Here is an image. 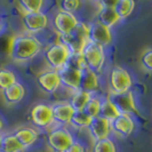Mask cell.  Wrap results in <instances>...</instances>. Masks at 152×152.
Listing matches in <instances>:
<instances>
[{"instance_id":"obj_24","label":"cell","mask_w":152,"mask_h":152,"mask_svg":"<svg viewBox=\"0 0 152 152\" xmlns=\"http://www.w3.org/2000/svg\"><path fill=\"white\" fill-rule=\"evenodd\" d=\"M118 114H119V112L117 111V109L113 107V104L109 101L107 96L101 99V107H99V117L105 119L107 121H111V120H113Z\"/></svg>"},{"instance_id":"obj_33","label":"cell","mask_w":152,"mask_h":152,"mask_svg":"<svg viewBox=\"0 0 152 152\" xmlns=\"http://www.w3.org/2000/svg\"><path fill=\"white\" fill-rule=\"evenodd\" d=\"M2 127H4V122H2L1 118H0V132H1V129H2Z\"/></svg>"},{"instance_id":"obj_21","label":"cell","mask_w":152,"mask_h":152,"mask_svg":"<svg viewBox=\"0 0 152 152\" xmlns=\"http://www.w3.org/2000/svg\"><path fill=\"white\" fill-rule=\"evenodd\" d=\"M91 94L78 89V91L71 93L68 103L73 109V111H83L86 104L88 103V101L91 99Z\"/></svg>"},{"instance_id":"obj_28","label":"cell","mask_w":152,"mask_h":152,"mask_svg":"<svg viewBox=\"0 0 152 152\" xmlns=\"http://www.w3.org/2000/svg\"><path fill=\"white\" fill-rule=\"evenodd\" d=\"M99 107H101V97H97L95 95H91V99L84 107V113H86L91 119L99 117Z\"/></svg>"},{"instance_id":"obj_10","label":"cell","mask_w":152,"mask_h":152,"mask_svg":"<svg viewBox=\"0 0 152 152\" xmlns=\"http://www.w3.org/2000/svg\"><path fill=\"white\" fill-rule=\"evenodd\" d=\"M87 39H88V41L94 42V44L104 48L111 44L112 33H111L110 29L93 21L87 25Z\"/></svg>"},{"instance_id":"obj_19","label":"cell","mask_w":152,"mask_h":152,"mask_svg":"<svg viewBox=\"0 0 152 152\" xmlns=\"http://www.w3.org/2000/svg\"><path fill=\"white\" fill-rule=\"evenodd\" d=\"M12 134L24 150L34 144L39 137V133L37 132V129L28 126H20Z\"/></svg>"},{"instance_id":"obj_27","label":"cell","mask_w":152,"mask_h":152,"mask_svg":"<svg viewBox=\"0 0 152 152\" xmlns=\"http://www.w3.org/2000/svg\"><path fill=\"white\" fill-rule=\"evenodd\" d=\"M91 152H117V149L113 141L110 137H107L96 142H93Z\"/></svg>"},{"instance_id":"obj_31","label":"cell","mask_w":152,"mask_h":152,"mask_svg":"<svg viewBox=\"0 0 152 152\" xmlns=\"http://www.w3.org/2000/svg\"><path fill=\"white\" fill-rule=\"evenodd\" d=\"M141 64L145 71L150 72L152 70V50L148 48L145 52H143L142 57H141Z\"/></svg>"},{"instance_id":"obj_22","label":"cell","mask_w":152,"mask_h":152,"mask_svg":"<svg viewBox=\"0 0 152 152\" xmlns=\"http://www.w3.org/2000/svg\"><path fill=\"white\" fill-rule=\"evenodd\" d=\"M112 6L119 20H126L133 13L135 8V2L133 0H118L112 4Z\"/></svg>"},{"instance_id":"obj_32","label":"cell","mask_w":152,"mask_h":152,"mask_svg":"<svg viewBox=\"0 0 152 152\" xmlns=\"http://www.w3.org/2000/svg\"><path fill=\"white\" fill-rule=\"evenodd\" d=\"M63 152H86V148L80 142L73 141V143L70 145L68 149H65Z\"/></svg>"},{"instance_id":"obj_29","label":"cell","mask_w":152,"mask_h":152,"mask_svg":"<svg viewBox=\"0 0 152 152\" xmlns=\"http://www.w3.org/2000/svg\"><path fill=\"white\" fill-rule=\"evenodd\" d=\"M15 83H17L16 76L12 70L6 68L0 69V91H2L4 89H6L7 87L12 86Z\"/></svg>"},{"instance_id":"obj_1","label":"cell","mask_w":152,"mask_h":152,"mask_svg":"<svg viewBox=\"0 0 152 152\" xmlns=\"http://www.w3.org/2000/svg\"><path fill=\"white\" fill-rule=\"evenodd\" d=\"M42 49V44L34 36L21 33L14 36L9 42V57L14 62L23 63L36 57Z\"/></svg>"},{"instance_id":"obj_9","label":"cell","mask_w":152,"mask_h":152,"mask_svg":"<svg viewBox=\"0 0 152 152\" xmlns=\"http://www.w3.org/2000/svg\"><path fill=\"white\" fill-rule=\"evenodd\" d=\"M109 101L113 104V107L117 109L119 114H128L136 111V105H135V99L132 91H126V93H119V94H113L109 93L107 95Z\"/></svg>"},{"instance_id":"obj_15","label":"cell","mask_w":152,"mask_h":152,"mask_svg":"<svg viewBox=\"0 0 152 152\" xmlns=\"http://www.w3.org/2000/svg\"><path fill=\"white\" fill-rule=\"evenodd\" d=\"M73 112H75L73 109L68 102H58L52 105L53 121L57 127L69 126V122L71 120Z\"/></svg>"},{"instance_id":"obj_4","label":"cell","mask_w":152,"mask_h":152,"mask_svg":"<svg viewBox=\"0 0 152 152\" xmlns=\"http://www.w3.org/2000/svg\"><path fill=\"white\" fill-rule=\"evenodd\" d=\"M109 93L119 94L129 91L133 86V79L129 72L121 66H113L107 76Z\"/></svg>"},{"instance_id":"obj_16","label":"cell","mask_w":152,"mask_h":152,"mask_svg":"<svg viewBox=\"0 0 152 152\" xmlns=\"http://www.w3.org/2000/svg\"><path fill=\"white\" fill-rule=\"evenodd\" d=\"M87 130H88V134L91 137L93 142L107 138L111 133L110 132V121H107L101 117L93 118L89 126L87 127Z\"/></svg>"},{"instance_id":"obj_20","label":"cell","mask_w":152,"mask_h":152,"mask_svg":"<svg viewBox=\"0 0 152 152\" xmlns=\"http://www.w3.org/2000/svg\"><path fill=\"white\" fill-rule=\"evenodd\" d=\"M2 97L5 99V102L7 104H17L23 99L24 95H25V88L21 83H15L12 86L7 87L6 89L1 91Z\"/></svg>"},{"instance_id":"obj_2","label":"cell","mask_w":152,"mask_h":152,"mask_svg":"<svg viewBox=\"0 0 152 152\" xmlns=\"http://www.w3.org/2000/svg\"><path fill=\"white\" fill-rule=\"evenodd\" d=\"M80 56L83 58L85 66L99 75L105 62L104 48L87 40L80 52Z\"/></svg>"},{"instance_id":"obj_7","label":"cell","mask_w":152,"mask_h":152,"mask_svg":"<svg viewBox=\"0 0 152 152\" xmlns=\"http://www.w3.org/2000/svg\"><path fill=\"white\" fill-rule=\"evenodd\" d=\"M73 136L65 127H55L47 135V144L54 152H63L73 143Z\"/></svg>"},{"instance_id":"obj_23","label":"cell","mask_w":152,"mask_h":152,"mask_svg":"<svg viewBox=\"0 0 152 152\" xmlns=\"http://www.w3.org/2000/svg\"><path fill=\"white\" fill-rule=\"evenodd\" d=\"M21 144L16 141L13 134L0 135V152H23Z\"/></svg>"},{"instance_id":"obj_30","label":"cell","mask_w":152,"mask_h":152,"mask_svg":"<svg viewBox=\"0 0 152 152\" xmlns=\"http://www.w3.org/2000/svg\"><path fill=\"white\" fill-rule=\"evenodd\" d=\"M80 6V2L78 0H62L58 2V7L61 12L69 13V14H75V12L78 10Z\"/></svg>"},{"instance_id":"obj_18","label":"cell","mask_w":152,"mask_h":152,"mask_svg":"<svg viewBox=\"0 0 152 152\" xmlns=\"http://www.w3.org/2000/svg\"><path fill=\"white\" fill-rule=\"evenodd\" d=\"M99 86V76L94 71L84 68L80 70V83H79V91H86L91 95H95Z\"/></svg>"},{"instance_id":"obj_25","label":"cell","mask_w":152,"mask_h":152,"mask_svg":"<svg viewBox=\"0 0 152 152\" xmlns=\"http://www.w3.org/2000/svg\"><path fill=\"white\" fill-rule=\"evenodd\" d=\"M91 120V119L86 113H84V111H75L69 122V126L73 129H87Z\"/></svg>"},{"instance_id":"obj_3","label":"cell","mask_w":152,"mask_h":152,"mask_svg":"<svg viewBox=\"0 0 152 152\" xmlns=\"http://www.w3.org/2000/svg\"><path fill=\"white\" fill-rule=\"evenodd\" d=\"M70 52L65 46L61 42H54L48 47H46L42 56L45 60L46 64L48 65V68L50 70H60L64 65H66L70 57Z\"/></svg>"},{"instance_id":"obj_14","label":"cell","mask_w":152,"mask_h":152,"mask_svg":"<svg viewBox=\"0 0 152 152\" xmlns=\"http://www.w3.org/2000/svg\"><path fill=\"white\" fill-rule=\"evenodd\" d=\"M57 75L61 81V86L65 87L70 91V93L79 89L80 83V70L75 69L70 65H64L63 68L57 70Z\"/></svg>"},{"instance_id":"obj_8","label":"cell","mask_w":152,"mask_h":152,"mask_svg":"<svg viewBox=\"0 0 152 152\" xmlns=\"http://www.w3.org/2000/svg\"><path fill=\"white\" fill-rule=\"evenodd\" d=\"M79 22H80L79 18L75 14H69L57 10L53 16L52 25H53V30L58 36H66L76 29Z\"/></svg>"},{"instance_id":"obj_6","label":"cell","mask_w":152,"mask_h":152,"mask_svg":"<svg viewBox=\"0 0 152 152\" xmlns=\"http://www.w3.org/2000/svg\"><path fill=\"white\" fill-rule=\"evenodd\" d=\"M29 119L33 127L39 129H48L54 125L52 105L46 103H38L30 110Z\"/></svg>"},{"instance_id":"obj_26","label":"cell","mask_w":152,"mask_h":152,"mask_svg":"<svg viewBox=\"0 0 152 152\" xmlns=\"http://www.w3.org/2000/svg\"><path fill=\"white\" fill-rule=\"evenodd\" d=\"M17 6L22 14H33L42 12L44 1L41 0H21L17 2Z\"/></svg>"},{"instance_id":"obj_17","label":"cell","mask_w":152,"mask_h":152,"mask_svg":"<svg viewBox=\"0 0 152 152\" xmlns=\"http://www.w3.org/2000/svg\"><path fill=\"white\" fill-rule=\"evenodd\" d=\"M99 6L101 7H99V9H97V14H96V17H95L94 21L111 30V28H113L120 20L115 14L112 5L101 2Z\"/></svg>"},{"instance_id":"obj_13","label":"cell","mask_w":152,"mask_h":152,"mask_svg":"<svg viewBox=\"0 0 152 152\" xmlns=\"http://www.w3.org/2000/svg\"><path fill=\"white\" fill-rule=\"evenodd\" d=\"M134 130V121L128 114H118L110 121V132L120 138H127Z\"/></svg>"},{"instance_id":"obj_12","label":"cell","mask_w":152,"mask_h":152,"mask_svg":"<svg viewBox=\"0 0 152 152\" xmlns=\"http://www.w3.org/2000/svg\"><path fill=\"white\" fill-rule=\"evenodd\" d=\"M37 85L42 91L47 94H55L61 88V81L55 70H45L40 72L37 77Z\"/></svg>"},{"instance_id":"obj_5","label":"cell","mask_w":152,"mask_h":152,"mask_svg":"<svg viewBox=\"0 0 152 152\" xmlns=\"http://www.w3.org/2000/svg\"><path fill=\"white\" fill-rule=\"evenodd\" d=\"M87 40V25L83 22H79L77 28L71 33L66 36H58V42L65 46L71 55L80 54Z\"/></svg>"},{"instance_id":"obj_11","label":"cell","mask_w":152,"mask_h":152,"mask_svg":"<svg viewBox=\"0 0 152 152\" xmlns=\"http://www.w3.org/2000/svg\"><path fill=\"white\" fill-rule=\"evenodd\" d=\"M22 22L25 31L29 34H34L44 31L49 25V18L44 12L33 14H22Z\"/></svg>"},{"instance_id":"obj_34","label":"cell","mask_w":152,"mask_h":152,"mask_svg":"<svg viewBox=\"0 0 152 152\" xmlns=\"http://www.w3.org/2000/svg\"><path fill=\"white\" fill-rule=\"evenodd\" d=\"M0 25H1V17H0Z\"/></svg>"}]
</instances>
